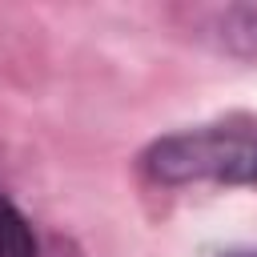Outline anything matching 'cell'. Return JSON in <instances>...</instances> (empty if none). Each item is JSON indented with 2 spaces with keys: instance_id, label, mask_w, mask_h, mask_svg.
<instances>
[{
  "instance_id": "1",
  "label": "cell",
  "mask_w": 257,
  "mask_h": 257,
  "mask_svg": "<svg viewBox=\"0 0 257 257\" xmlns=\"http://www.w3.org/2000/svg\"><path fill=\"white\" fill-rule=\"evenodd\" d=\"M145 169L165 185H189V181L249 185L257 181V120L221 116L197 128L169 133L149 145Z\"/></svg>"
},
{
  "instance_id": "2",
  "label": "cell",
  "mask_w": 257,
  "mask_h": 257,
  "mask_svg": "<svg viewBox=\"0 0 257 257\" xmlns=\"http://www.w3.org/2000/svg\"><path fill=\"white\" fill-rule=\"evenodd\" d=\"M0 257H36V237L12 205H0Z\"/></svg>"
},
{
  "instance_id": "3",
  "label": "cell",
  "mask_w": 257,
  "mask_h": 257,
  "mask_svg": "<svg viewBox=\"0 0 257 257\" xmlns=\"http://www.w3.org/2000/svg\"><path fill=\"white\" fill-rule=\"evenodd\" d=\"M221 257H257V249H233V253H221Z\"/></svg>"
}]
</instances>
